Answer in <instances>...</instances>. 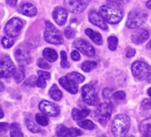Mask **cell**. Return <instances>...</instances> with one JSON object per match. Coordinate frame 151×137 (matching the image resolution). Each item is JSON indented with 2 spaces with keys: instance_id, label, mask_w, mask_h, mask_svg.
I'll return each instance as SVG.
<instances>
[{
  "instance_id": "277c9868",
  "label": "cell",
  "mask_w": 151,
  "mask_h": 137,
  "mask_svg": "<svg viewBox=\"0 0 151 137\" xmlns=\"http://www.w3.org/2000/svg\"><path fill=\"white\" fill-rule=\"evenodd\" d=\"M132 72L134 78L139 80H144L151 76V66L144 61H137L132 65Z\"/></svg>"
},
{
  "instance_id": "7a4b0ae2",
  "label": "cell",
  "mask_w": 151,
  "mask_h": 137,
  "mask_svg": "<svg viewBox=\"0 0 151 137\" xmlns=\"http://www.w3.org/2000/svg\"><path fill=\"white\" fill-rule=\"evenodd\" d=\"M131 125V119L125 114L116 115L111 125V132L115 137H125Z\"/></svg>"
},
{
  "instance_id": "f6af8a7d",
  "label": "cell",
  "mask_w": 151,
  "mask_h": 137,
  "mask_svg": "<svg viewBox=\"0 0 151 137\" xmlns=\"http://www.w3.org/2000/svg\"><path fill=\"white\" fill-rule=\"evenodd\" d=\"M8 128H9V125L7 123H0V133L6 131Z\"/></svg>"
},
{
  "instance_id": "1f68e13d",
  "label": "cell",
  "mask_w": 151,
  "mask_h": 137,
  "mask_svg": "<svg viewBox=\"0 0 151 137\" xmlns=\"http://www.w3.org/2000/svg\"><path fill=\"white\" fill-rule=\"evenodd\" d=\"M14 41L15 39L13 38V37H4L1 40V43H2V45L5 47V48H10L14 45Z\"/></svg>"
},
{
  "instance_id": "7402d4cb",
  "label": "cell",
  "mask_w": 151,
  "mask_h": 137,
  "mask_svg": "<svg viewBox=\"0 0 151 137\" xmlns=\"http://www.w3.org/2000/svg\"><path fill=\"white\" fill-rule=\"evenodd\" d=\"M90 113V110L89 109H83L81 110H78V109H73L72 110V118L74 120H81L84 118L87 117Z\"/></svg>"
},
{
  "instance_id": "e575fe53",
  "label": "cell",
  "mask_w": 151,
  "mask_h": 137,
  "mask_svg": "<svg viewBox=\"0 0 151 137\" xmlns=\"http://www.w3.org/2000/svg\"><path fill=\"white\" fill-rule=\"evenodd\" d=\"M37 77L31 76V77H29V78L24 82V86H25V87H35V86L37 85Z\"/></svg>"
},
{
  "instance_id": "8fae6325",
  "label": "cell",
  "mask_w": 151,
  "mask_h": 137,
  "mask_svg": "<svg viewBox=\"0 0 151 137\" xmlns=\"http://www.w3.org/2000/svg\"><path fill=\"white\" fill-rule=\"evenodd\" d=\"M73 45L86 56L93 57L95 54V49L93 48V46L84 39L79 38V39L75 40L73 43Z\"/></svg>"
},
{
  "instance_id": "d4e9b609",
  "label": "cell",
  "mask_w": 151,
  "mask_h": 137,
  "mask_svg": "<svg viewBox=\"0 0 151 137\" xmlns=\"http://www.w3.org/2000/svg\"><path fill=\"white\" fill-rule=\"evenodd\" d=\"M26 122V125L28 127V129L32 132V133H39L40 132V128L37 125V124L34 121V119L31 117H27L25 119Z\"/></svg>"
},
{
  "instance_id": "8d00e7d4",
  "label": "cell",
  "mask_w": 151,
  "mask_h": 137,
  "mask_svg": "<svg viewBox=\"0 0 151 137\" xmlns=\"http://www.w3.org/2000/svg\"><path fill=\"white\" fill-rule=\"evenodd\" d=\"M64 34H65V36H66L67 38L70 39V38H73V37H75L76 31H75V30H74L73 28H71V27H67V28L65 29V30H64Z\"/></svg>"
},
{
  "instance_id": "7bdbcfd3",
  "label": "cell",
  "mask_w": 151,
  "mask_h": 137,
  "mask_svg": "<svg viewBox=\"0 0 151 137\" xmlns=\"http://www.w3.org/2000/svg\"><path fill=\"white\" fill-rule=\"evenodd\" d=\"M70 55H71V58H72L73 61H79L80 58H81L80 57V53H79L78 51H73Z\"/></svg>"
},
{
  "instance_id": "bcb514c9",
  "label": "cell",
  "mask_w": 151,
  "mask_h": 137,
  "mask_svg": "<svg viewBox=\"0 0 151 137\" xmlns=\"http://www.w3.org/2000/svg\"><path fill=\"white\" fill-rule=\"evenodd\" d=\"M6 4L11 6H15L17 5V1L16 0H13V1H6Z\"/></svg>"
},
{
  "instance_id": "4fadbf2b",
  "label": "cell",
  "mask_w": 151,
  "mask_h": 137,
  "mask_svg": "<svg viewBox=\"0 0 151 137\" xmlns=\"http://www.w3.org/2000/svg\"><path fill=\"white\" fill-rule=\"evenodd\" d=\"M66 8L73 14H80L86 10L89 5L88 1H64Z\"/></svg>"
},
{
  "instance_id": "e0dca14e",
  "label": "cell",
  "mask_w": 151,
  "mask_h": 137,
  "mask_svg": "<svg viewBox=\"0 0 151 137\" xmlns=\"http://www.w3.org/2000/svg\"><path fill=\"white\" fill-rule=\"evenodd\" d=\"M59 83H60V85L64 89H66L68 92H69V93L72 94H77L78 91V84H77V83H75L74 81H72L71 79H68L66 76L60 78V79H59Z\"/></svg>"
},
{
  "instance_id": "816d5d0a",
  "label": "cell",
  "mask_w": 151,
  "mask_h": 137,
  "mask_svg": "<svg viewBox=\"0 0 151 137\" xmlns=\"http://www.w3.org/2000/svg\"><path fill=\"white\" fill-rule=\"evenodd\" d=\"M147 94H148V95H149V96H151V87L147 90Z\"/></svg>"
},
{
  "instance_id": "4316f807",
  "label": "cell",
  "mask_w": 151,
  "mask_h": 137,
  "mask_svg": "<svg viewBox=\"0 0 151 137\" xmlns=\"http://www.w3.org/2000/svg\"><path fill=\"white\" fill-rule=\"evenodd\" d=\"M97 66V62L94 61H86L81 64V68L82 71L85 72H90L96 68Z\"/></svg>"
},
{
  "instance_id": "ee69618b",
  "label": "cell",
  "mask_w": 151,
  "mask_h": 137,
  "mask_svg": "<svg viewBox=\"0 0 151 137\" xmlns=\"http://www.w3.org/2000/svg\"><path fill=\"white\" fill-rule=\"evenodd\" d=\"M36 86L38 87H40V88H45L46 87V82H45V80L38 78V79L37 80V85Z\"/></svg>"
},
{
  "instance_id": "f35d334b",
  "label": "cell",
  "mask_w": 151,
  "mask_h": 137,
  "mask_svg": "<svg viewBox=\"0 0 151 137\" xmlns=\"http://www.w3.org/2000/svg\"><path fill=\"white\" fill-rule=\"evenodd\" d=\"M37 74H38V77L44 80H48L51 78V74L49 72H46V71H37Z\"/></svg>"
},
{
  "instance_id": "5b68a950",
  "label": "cell",
  "mask_w": 151,
  "mask_h": 137,
  "mask_svg": "<svg viewBox=\"0 0 151 137\" xmlns=\"http://www.w3.org/2000/svg\"><path fill=\"white\" fill-rule=\"evenodd\" d=\"M45 40L52 45H60L63 43V38L57 28L49 21L45 22V30L44 33Z\"/></svg>"
},
{
  "instance_id": "b9f144b4",
  "label": "cell",
  "mask_w": 151,
  "mask_h": 137,
  "mask_svg": "<svg viewBox=\"0 0 151 137\" xmlns=\"http://www.w3.org/2000/svg\"><path fill=\"white\" fill-rule=\"evenodd\" d=\"M113 94H112V90L109 88H106L103 90V97L105 99H109L110 97H112Z\"/></svg>"
},
{
  "instance_id": "f1b7e54d",
  "label": "cell",
  "mask_w": 151,
  "mask_h": 137,
  "mask_svg": "<svg viewBox=\"0 0 151 137\" xmlns=\"http://www.w3.org/2000/svg\"><path fill=\"white\" fill-rule=\"evenodd\" d=\"M35 118H36V122H37L38 125H42V126H45V125H47L49 124V119H48V118H47L45 115H44V114H40V113L36 114Z\"/></svg>"
},
{
  "instance_id": "44dd1931",
  "label": "cell",
  "mask_w": 151,
  "mask_h": 137,
  "mask_svg": "<svg viewBox=\"0 0 151 137\" xmlns=\"http://www.w3.org/2000/svg\"><path fill=\"white\" fill-rule=\"evenodd\" d=\"M85 33L97 45H101L103 40H102V37H101V35L99 33V32H96L94 30H93L92 29H86L85 30Z\"/></svg>"
},
{
  "instance_id": "484cf974",
  "label": "cell",
  "mask_w": 151,
  "mask_h": 137,
  "mask_svg": "<svg viewBox=\"0 0 151 137\" xmlns=\"http://www.w3.org/2000/svg\"><path fill=\"white\" fill-rule=\"evenodd\" d=\"M10 136L11 137H23L21 126L17 123H13L10 125Z\"/></svg>"
},
{
  "instance_id": "9c48e42d",
  "label": "cell",
  "mask_w": 151,
  "mask_h": 137,
  "mask_svg": "<svg viewBox=\"0 0 151 137\" xmlns=\"http://www.w3.org/2000/svg\"><path fill=\"white\" fill-rule=\"evenodd\" d=\"M82 97L84 102L88 105H95L98 101V94L95 88L92 85H85L82 89Z\"/></svg>"
},
{
  "instance_id": "9a60e30c",
  "label": "cell",
  "mask_w": 151,
  "mask_h": 137,
  "mask_svg": "<svg viewBox=\"0 0 151 137\" xmlns=\"http://www.w3.org/2000/svg\"><path fill=\"white\" fill-rule=\"evenodd\" d=\"M52 18L58 25L62 26L67 22L68 13L63 7H56L52 12Z\"/></svg>"
},
{
  "instance_id": "5bb4252c",
  "label": "cell",
  "mask_w": 151,
  "mask_h": 137,
  "mask_svg": "<svg viewBox=\"0 0 151 137\" xmlns=\"http://www.w3.org/2000/svg\"><path fill=\"white\" fill-rule=\"evenodd\" d=\"M14 56L21 66L22 65H27L30 62V54L27 48L23 46L18 47L15 52H14Z\"/></svg>"
},
{
  "instance_id": "74e56055",
  "label": "cell",
  "mask_w": 151,
  "mask_h": 137,
  "mask_svg": "<svg viewBox=\"0 0 151 137\" xmlns=\"http://www.w3.org/2000/svg\"><path fill=\"white\" fill-rule=\"evenodd\" d=\"M112 97L115 99V100H117V101H120V100H124L125 98V94L124 92L123 91H117L116 93L113 94Z\"/></svg>"
},
{
  "instance_id": "7c38bea8",
  "label": "cell",
  "mask_w": 151,
  "mask_h": 137,
  "mask_svg": "<svg viewBox=\"0 0 151 137\" xmlns=\"http://www.w3.org/2000/svg\"><path fill=\"white\" fill-rule=\"evenodd\" d=\"M58 137H78L82 134V131L78 128H68L64 125H59L56 128Z\"/></svg>"
},
{
  "instance_id": "836d02e7",
  "label": "cell",
  "mask_w": 151,
  "mask_h": 137,
  "mask_svg": "<svg viewBox=\"0 0 151 137\" xmlns=\"http://www.w3.org/2000/svg\"><path fill=\"white\" fill-rule=\"evenodd\" d=\"M60 57H61V61H60V65L62 68H68L70 67V64L68 61V58H67V54L64 51H61L60 52Z\"/></svg>"
},
{
  "instance_id": "d6986e66",
  "label": "cell",
  "mask_w": 151,
  "mask_h": 137,
  "mask_svg": "<svg viewBox=\"0 0 151 137\" xmlns=\"http://www.w3.org/2000/svg\"><path fill=\"white\" fill-rule=\"evenodd\" d=\"M19 12L21 14H22L26 16H29V17H33L37 14V10L36 6L30 3L22 4L19 8Z\"/></svg>"
},
{
  "instance_id": "60d3db41",
  "label": "cell",
  "mask_w": 151,
  "mask_h": 137,
  "mask_svg": "<svg viewBox=\"0 0 151 137\" xmlns=\"http://www.w3.org/2000/svg\"><path fill=\"white\" fill-rule=\"evenodd\" d=\"M135 53H136V51H135L133 48H132V47H127L125 54H126V57H127V58H132V57H133V56L135 55Z\"/></svg>"
},
{
  "instance_id": "83f0119b",
  "label": "cell",
  "mask_w": 151,
  "mask_h": 137,
  "mask_svg": "<svg viewBox=\"0 0 151 137\" xmlns=\"http://www.w3.org/2000/svg\"><path fill=\"white\" fill-rule=\"evenodd\" d=\"M66 77H67L68 79H71L72 81H74L75 83H77L78 85L79 83H82V82L85 81V77H84L82 74L78 73V72H75V71H74V72L68 73Z\"/></svg>"
},
{
  "instance_id": "f546056e",
  "label": "cell",
  "mask_w": 151,
  "mask_h": 137,
  "mask_svg": "<svg viewBox=\"0 0 151 137\" xmlns=\"http://www.w3.org/2000/svg\"><path fill=\"white\" fill-rule=\"evenodd\" d=\"M117 44H118V39L116 36H110L108 38V45L110 51H115L117 47Z\"/></svg>"
},
{
  "instance_id": "603a6c76",
  "label": "cell",
  "mask_w": 151,
  "mask_h": 137,
  "mask_svg": "<svg viewBox=\"0 0 151 137\" xmlns=\"http://www.w3.org/2000/svg\"><path fill=\"white\" fill-rule=\"evenodd\" d=\"M43 56L49 61H55L58 58L57 53L52 48H45L43 51Z\"/></svg>"
},
{
  "instance_id": "6da1fadb",
  "label": "cell",
  "mask_w": 151,
  "mask_h": 137,
  "mask_svg": "<svg viewBox=\"0 0 151 137\" xmlns=\"http://www.w3.org/2000/svg\"><path fill=\"white\" fill-rule=\"evenodd\" d=\"M100 14L104 19L106 22L110 24H117L120 22L124 17V12L117 6L116 3H112V5H105L101 6Z\"/></svg>"
},
{
  "instance_id": "ffe728a7",
  "label": "cell",
  "mask_w": 151,
  "mask_h": 137,
  "mask_svg": "<svg viewBox=\"0 0 151 137\" xmlns=\"http://www.w3.org/2000/svg\"><path fill=\"white\" fill-rule=\"evenodd\" d=\"M139 127L142 137H151V118L142 120Z\"/></svg>"
},
{
  "instance_id": "2e32d148",
  "label": "cell",
  "mask_w": 151,
  "mask_h": 137,
  "mask_svg": "<svg viewBox=\"0 0 151 137\" xmlns=\"http://www.w3.org/2000/svg\"><path fill=\"white\" fill-rule=\"evenodd\" d=\"M89 21L95 26L99 27L100 29L103 30H108V25L107 22L104 21V19L101 17V15L95 12V11H92L89 14Z\"/></svg>"
},
{
  "instance_id": "c3c4849f",
  "label": "cell",
  "mask_w": 151,
  "mask_h": 137,
  "mask_svg": "<svg viewBox=\"0 0 151 137\" xmlns=\"http://www.w3.org/2000/svg\"><path fill=\"white\" fill-rule=\"evenodd\" d=\"M146 6H147V7L148 9L151 10V0H150V1H147V2L146 3Z\"/></svg>"
},
{
  "instance_id": "52a82bcc",
  "label": "cell",
  "mask_w": 151,
  "mask_h": 137,
  "mask_svg": "<svg viewBox=\"0 0 151 137\" xmlns=\"http://www.w3.org/2000/svg\"><path fill=\"white\" fill-rule=\"evenodd\" d=\"M16 72V67L13 61L8 57L0 58V79H6L14 76Z\"/></svg>"
},
{
  "instance_id": "f5cc1de1",
  "label": "cell",
  "mask_w": 151,
  "mask_h": 137,
  "mask_svg": "<svg viewBox=\"0 0 151 137\" xmlns=\"http://www.w3.org/2000/svg\"><path fill=\"white\" fill-rule=\"evenodd\" d=\"M127 137H134L133 135H129V136H127Z\"/></svg>"
},
{
  "instance_id": "681fc988",
  "label": "cell",
  "mask_w": 151,
  "mask_h": 137,
  "mask_svg": "<svg viewBox=\"0 0 151 137\" xmlns=\"http://www.w3.org/2000/svg\"><path fill=\"white\" fill-rule=\"evenodd\" d=\"M3 117H4V112H3L1 107H0V118H2Z\"/></svg>"
},
{
  "instance_id": "ac0fdd59",
  "label": "cell",
  "mask_w": 151,
  "mask_h": 137,
  "mask_svg": "<svg viewBox=\"0 0 151 137\" xmlns=\"http://www.w3.org/2000/svg\"><path fill=\"white\" fill-rule=\"evenodd\" d=\"M149 37V33L147 30H138L137 31H135L132 35V41L136 44V45H139L141 43H144Z\"/></svg>"
},
{
  "instance_id": "4dcf8cb0",
  "label": "cell",
  "mask_w": 151,
  "mask_h": 137,
  "mask_svg": "<svg viewBox=\"0 0 151 137\" xmlns=\"http://www.w3.org/2000/svg\"><path fill=\"white\" fill-rule=\"evenodd\" d=\"M24 79H25L24 68H22V66H20L19 71H16V72H15V74H14V80H15L16 83H20V82H22Z\"/></svg>"
},
{
  "instance_id": "30bf717a",
  "label": "cell",
  "mask_w": 151,
  "mask_h": 137,
  "mask_svg": "<svg viewBox=\"0 0 151 137\" xmlns=\"http://www.w3.org/2000/svg\"><path fill=\"white\" fill-rule=\"evenodd\" d=\"M38 107L40 111L46 117H57L60 112L59 106L49 101H42Z\"/></svg>"
},
{
  "instance_id": "ba28073f",
  "label": "cell",
  "mask_w": 151,
  "mask_h": 137,
  "mask_svg": "<svg viewBox=\"0 0 151 137\" xmlns=\"http://www.w3.org/2000/svg\"><path fill=\"white\" fill-rule=\"evenodd\" d=\"M23 25H24V23L21 19L13 18L11 20H9L8 22L6 24L5 33L7 35V37L14 38L15 37H17L20 34Z\"/></svg>"
},
{
  "instance_id": "ab89813d",
  "label": "cell",
  "mask_w": 151,
  "mask_h": 137,
  "mask_svg": "<svg viewBox=\"0 0 151 137\" xmlns=\"http://www.w3.org/2000/svg\"><path fill=\"white\" fill-rule=\"evenodd\" d=\"M141 107L143 110H150L151 109V100L150 99H145L141 102Z\"/></svg>"
},
{
  "instance_id": "cb8c5ba5",
  "label": "cell",
  "mask_w": 151,
  "mask_h": 137,
  "mask_svg": "<svg viewBox=\"0 0 151 137\" xmlns=\"http://www.w3.org/2000/svg\"><path fill=\"white\" fill-rule=\"evenodd\" d=\"M49 94L52 97V99L54 100V101H60L62 98V93L55 84H53L52 86V87L50 88Z\"/></svg>"
},
{
  "instance_id": "7dc6e473",
  "label": "cell",
  "mask_w": 151,
  "mask_h": 137,
  "mask_svg": "<svg viewBox=\"0 0 151 137\" xmlns=\"http://www.w3.org/2000/svg\"><path fill=\"white\" fill-rule=\"evenodd\" d=\"M4 90H5V85H4V83L0 81V92H2Z\"/></svg>"
},
{
  "instance_id": "3957f363",
  "label": "cell",
  "mask_w": 151,
  "mask_h": 137,
  "mask_svg": "<svg viewBox=\"0 0 151 137\" xmlns=\"http://www.w3.org/2000/svg\"><path fill=\"white\" fill-rule=\"evenodd\" d=\"M147 13L140 9L132 10L127 17L126 26L129 29H136L140 27L147 20Z\"/></svg>"
},
{
  "instance_id": "d590c367",
  "label": "cell",
  "mask_w": 151,
  "mask_h": 137,
  "mask_svg": "<svg viewBox=\"0 0 151 137\" xmlns=\"http://www.w3.org/2000/svg\"><path fill=\"white\" fill-rule=\"evenodd\" d=\"M37 65L41 68H44V70H48V68H51V65L44 58H40L37 60Z\"/></svg>"
},
{
  "instance_id": "8992f818",
  "label": "cell",
  "mask_w": 151,
  "mask_h": 137,
  "mask_svg": "<svg viewBox=\"0 0 151 137\" xmlns=\"http://www.w3.org/2000/svg\"><path fill=\"white\" fill-rule=\"evenodd\" d=\"M112 114V105L110 103L105 102L100 104L94 110V118L102 125H105L109 120Z\"/></svg>"
},
{
  "instance_id": "d6a6232c",
  "label": "cell",
  "mask_w": 151,
  "mask_h": 137,
  "mask_svg": "<svg viewBox=\"0 0 151 137\" xmlns=\"http://www.w3.org/2000/svg\"><path fill=\"white\" fill-rule=\"evenodd\" d=\"M78 125L84 129H88V130H93L95 127V125L93 124V122H92L91 120H83L78 122Z\"/></svg>"
},
{
  "instance_id": "f907efd6",
  "label": "cell",
  "mask_w": 151,
  "mask_h": 137,
  "mask_svg": "<svg viewBox=\"0 0 151 137\" xmlns=\"http://www.w3.org/2000/svg\"><path fill=\"white\" fill-rule=\"evenodd\" d=\"M147 49H151V40L147 44Z\"/></svg>"
}]
</instances>
